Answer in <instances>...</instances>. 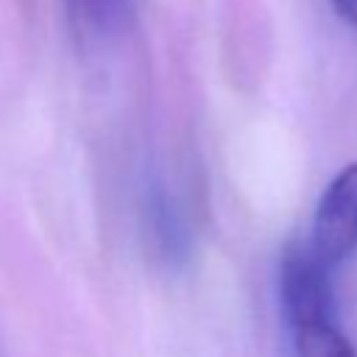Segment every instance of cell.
I'll use <instances>...</instances> for the list:
<instances>
[{
  "instance_id": "1",
  "label": "cell",
  "mask_w": 357,
  "mask_h": 357,
  "mask_svg": "<svg viewBox=\"0 0 357 357\" xmlns=\"http://www.w3.org/2000/svg\"><path fill=\"white\" fill-rule=\"evenodd\" d=\"M279 298L293 357H357L337 324L332 268L310 240L293 243L279 268Z\"/></svg>"
},
{
  "instance_id": "2",
  "label": "cell",
  "mask_w": 357,
  "mask_h": 357,
  "mask_svg": "<svg viewBox=\"0 0 357 357\" xmlns=\"http://www.w3.org/2000/svg\"><path fill=\"white\" fill-rule=\"evenodd\" d=\"M307 240L329 268L357 254V162L346 165L321 192Z\"/></svg>"
},
{
  "instance_id": "3",
  "label": "cell",
  "mask_w": 357,
  "mask_h": 357,
  "mask_svg": "<svg viewBox=\"0 0 357 357\" xmlns=\"http://www.w3.org/2000/svg\"><path fill=\"white\" fill-rule=\"evenodd\" d=\"M142 229L156 259L176 268L184 265L192 251L190 218L178 195L162 178H151L142 192Z\"/></svg>"
},
{
  "instance_id": "4",
  "label": "cell",
  "mask_w": 357,
  "mask_h": 357,
  "mask_svg": "<svg viewBox=\"0 0 357 357\" xmlns=\"http://www.w3.org/2000/svg\"><path fill=\"white\" fill-rule=\"evenodd\" d=\"M73 25L89 39H117L134 22V0H61Z\"/></svg>"
},
{
  "instance_id": "5",
  "label": "cell",
  "mask_w": 357,
  "mask_h": 357,
  "mask_svg": "<svg viewBox=\"0 0 357 357\" xmlns=\"http://www.w3.org/2000/svg\"><path fill=\"white\" fill-rule=\"evenodd\" d=\"M332 8L337 11V17L349 25H357V0H332Z\"/></svg>"
}]
</instances>
